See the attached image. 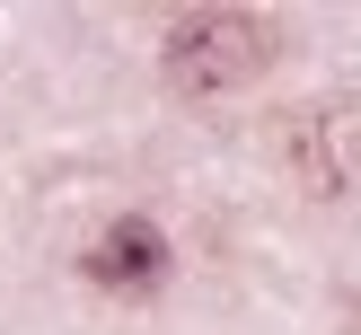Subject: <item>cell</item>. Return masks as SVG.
Listing matches in <instances>:
<instances>
[{
	"label": "cell",
	"instance_id": "obj_1",
	"mask_svg": "<svg viewBox=\"0 0 361 335\" xmlns=\"http://www.w3.org/2000/svg\"><path fill=\"white\" fill-rule=\"evenodd\" d=\"M274 53H282V27L264 9H185L159 44V62H168L176 97H229V88L264 80Z\"/></svg>",
	"mask_w": 361,
	"mask_h": 335
},
{
	"label": "cell",
	"instance_id": "obj_2",
	"mask_svg": "<svg viewBox=\"0 0 361 335\" xmlns=\"http://www.w3.org/2000/svg\"><path fill=\"white\" fill-rule=\"evenodd\" d=\"M282 159L309 194H361V97H317L282 115Z\"/></svg>",
	"mask_w": 361,
	"mask_h": 335
},
{
	"label": "cell",
	"instance_id": "obj_3",
	"mask_svg": "<svg viewBox=\"0 0 361 335\" xmlns=\"http://www.w3.org/2000/svg\"><path fill=\"white\" fill-rule=\"evenodd\" d=\"M80 264H88V282H97V291H150V282L168 274V238H159L141 212H123V221H106L97 238H88Z\"/></svg>",
	"mask_w": 361,
	"mask_h": 335
}]
</instances>
